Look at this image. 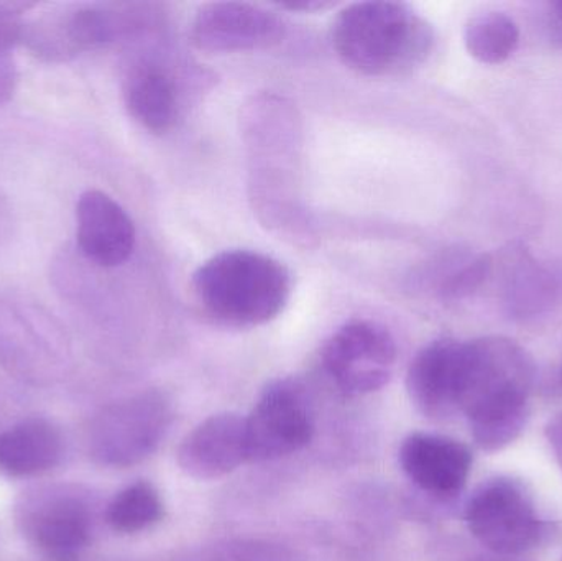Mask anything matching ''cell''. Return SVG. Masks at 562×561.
<instances>
[{"instance_id":"obj_1","label":"cell","mask_w":562,"mask_h":561,"mask_svg":"<svg viewBox=\"0 0 562 561\" xmlns=\"http://www.w3.org/2000/svg\"><path fill=\"white\" fill-rule=\"evenodd\" d=\"M249 168V200L263 226L291 243H307L313 227L303 201V122L276 92L252 96L240 112Z\"/></svg>"},{"instance_id":"obj_2","label":"cell","mask_w":562,"mask_h":561,"mask_svg":"<svg viewBox=\"0 0 562 561\" xmlns=\"http://www.w3.org/2000/svg\"><path fill=\"white\" fill-rule=\"evenodd\" d=\"M535 364L504 336L464 341L458 411L468 415L472 437L485 451L504 450L527 425Z\"/></svg>"},{"instance_id":"obj_3","label":"cell","mask_w":562,"mask_h":561,"mask_svg":"<svg viewBox=\"0 0 562 561\" xmlns=\"http://www.w3.org/2000/svg\"><path fill=\"white\" fill-rule=\"evenodd\" d=\"M344 65L370 78L408 75L435 48L431 23L400 2H357L344 7L330 30Z\"/></svg>"},{"instance_id":"obj_4","label":"cell","mask_w":562,"mask_h":561,"mask_svg":"<svg viewBox=\"0 0 562 561\" xmlns=\"http://www.w3.org/2000/svg\"><path fill=\"white\" fill-rule=\"evenodd\" d=\"M203 312L231 328H256L279 318L293 293L290 270L273 257L231 249L204 260L191 277Z\"/></svg>"},{"instance_id":"obj_5","label":"cell","mask_w":562,"mask_h":561,"mask_svg":"<svg viewBox=\"0 0 562 561\" xmlns=\"http://www.w3.org/2000/svg\"><path fill=\"white\" fill-rule=\"evenodd\" d=\"M148 13L131 5H75L46 12L23 26V45L45 61H68L81 53L132 38L147 29Z\"/></svg>"},{"instance_id":"obj_6","label":"cell","mask_w":562,"mask_h":561,"mask_svg":"<svg viewBox=\"0 0 562 561\" xmlns=\"http://www.w3.org/2000/svg\"><path fill=\"white\" fill-rule=\"evenodd\" d=\"M171 422L173 407L164 392L128 395L95 415L89 427V455L102 467H135L157 451Z\"/></svg>"},{"instance_id":"obj_7","label":"cell","mask_w":562,"mask_h":561,"mask_svg":"<svg viewBox=\"0 0 562 561\" xmlns=\"http://www.w3.org/2000/svg\"><path fill=\"white\" fill-rule=\"evenodd\" d=\"M465 523L472 536L498 556L528 552L548 534L530 494L510 478L479 486L465 506Z\"/></svg>"},{"instance_id":"obj_8","label":"cell","mask_w":562,"mask_h":561,"mask_svg":"<svg viewBox=\"0 0 562 561\" xmlns=\"http://www.w3.org/2000/svg\"><path fill=\"white\" fill-rule=\"evenodd\" d=\"M314 411L306 385L280 378L266 385L246 417L247 461L267 463L303 450L313 440Z\"/></svg>"},{"instance_id":"obj_9","label":"cell","mask_w":562,"mask_h":561,"mask_svg":"<svg viewBox=\"0 0 562 561\" xmlns=\"http://www.w3.org/2000/svg\"><path fill=\"white\" fill-rule=\"evenodd\" d=\"M19 524L46 561H81L91 542L94 510L78 487H43L23 497Z\"/></svg>"},{"instance_id":"obj_10","label":"cell","mask_w":562,"mask_h":561,"mask_svg":"<svg viewBox=\"0 0 562 561\" xmlns=\"http://www.w3.org/2000/svg\"><path fill=\"white\" fill-rule=\"evenodd\" d=\"M324 371L347 395L382 391L393 375L396 343L389 328L372 319L344 323L324 343Z\"/></svg>"},{"instance_id":"obj_11","label":"cell","mask_w":562,"mask_h":561,"mask_svg":"<svg viewBox=\"0 0 562 561\" xmlns=\"http://www.w3.org/2000/svg\"><path fill=\"white\" fill-rule=\"evenodd\" d=\"M286 26L279 13L247 2L204 3L194 13L190 42L207 53L259 52L279 45Z\"/></svg>"},{"instance_id":"obj_12","label":"cell","mask_w":562,"mask_h":561,"mask_svg":"<svg viewBox=\"0 0 562 561\" xmlns=\"http://www.w3.org/2000/svg\"><path fill=\"white\" fill-rule=\"evenodd\" d=\"M122 92L128 114L145 131L168 134L187 109L188 75L165 59L138 58L125 72Z\"/></svg>"},{"instance_id":"obj_13","label":"cell","mask_w":562,"mask_h":561,"mask_svg":"<svg viewBox=\"0 0 562 561\" xmlns=\"http://www.w3.org/2000/svg\"><path fill=\"white\" fill-rule=\"evenodd\" d=\"M178 467L198 481L229 476L247 461L246 417L236 412L214 414L181 440Z\"/></svg>"},{"instance_id":"obj_14","label":"cell","mask_w":562,"mask_h":561,"mask_svg":"<svg viewBox=\"0 0 562 561\" xmlns=\"http://www.w3.org/2000/svg\"><path fill=\"white\" fill-rule=\"evenodd\" d=\"M76 239L86 259L112 269L131 259L137 233L134 221L114 198L89 190L76 204Z\"/></svg>"},{"instance_id":"obj_15","label":"cell","mask_w":562,"mask_h":561,"mask_svg":"<svg viewBox=\"0 0 562 561\" xmlns=\"http://www.w3.org/2000/svg\"><path fill=\"white\" fill-rule=\"evenodd\" d=\"M400 467L415 486L432 496H454L468 483L472 455L465 445L432 434H412L403 440Z\"/></svg>"},{"instance_id":"obj_16","label":"cell","mask_w":562,"mask_h":561,"mask_svg":"<svg viewBox=\"0 0 562 561\" xmlns=\"http://www.w3.org/2000/svg\"><path fill=\"white\" fill-rule=\"evenodd\" d=\"M464 341L442 338L426 345L406 372V391L413 405L429 418L458 411Z\"/></svg>"},{"instance_id":"obj_17","label":"cell","mask_w":562,"mask_h":561,"mask_svg":"<svg viewBox=\"0 0 562 561\" xmlns=\"http://www.w3.org/2000/svg\"><path fill=\"white\" fill-rule=\"evenodd\" d=\"M61 457V434L45 418H29L0 434V471L9 476L46 473Z\"/></svg>"},{"instance_id":"obj_18","label":"cell","mask_w":562,"mask_h":561,"mask_svg":"<svg viewBox=\"0 0 562 561\" xmlns=\"http://www.w3.org/2000/svg\"><path fill=\"white\" fill-rule=\"evenodd\" d=\"M562 300V267L521 256L505 287V306L514 318H537Z\"/></svg>"},{"instance_id":"obj_19","label":"cell","mask_w":562,"mask_h":561,"mask_svg":"<svg viewBox=\"0 0 562 561\" xmlns=\"http://www.w3.org/2000/svg\"><path fill=\"white\" fill-rule=\"evenodd\" d=\"M165 516L160 491L147 481H137L115 494L105 509V520L115 532H144L157 526Z\"/></svg>"},{"instance_id":"obj_20","label":"cell","mask_w":562,"mask_h":561,"mask_svg":"<svg viewBox=\"0 0 562 561\" xmlns=\"http://www.w3.org/2000/svg\"><path fill=\"white\" fill-rule=\"evenodd\" d=\"M520 42V30L504 12H484L472 16L464 30L469 55L485 65H498L510 58Z\"/></svg>"},{"instance_id":"obj_21","label":"cell","mask_w":562,"mask_h":561,"mask_svg":"<svg viewBox=\"0 0 562 561\" xmlns=\"http://www.w3.org/2000/svg\"><path fill=\"white\" fill-rule=\"evenodd\" d=\"M491 267V259L482 254H452L436 263L432 270L435 293L442 300L465 299L485 282Z\"/></svg>"},{"instance_id":"obj_22","label":"cell","mask_w":562,"mask_h":561,"mask_svg":"<svg viewBox=\"0 0 562 561\" xmlns=\"http://www.w3.org/2000/svg\"><path fill=\"white\" fill-rule=\"evenodd\" d=\"M35 3L32 2H0V105L12 99L19 82L13 49L23 40L22 19Z\"/></svg>"},{"instance_id":"obj_23","label":"cell","mask_w":562,"mask_h":561,"mask_svg":"<svg viewBox=\"0 0 562 561\" xmlns=\"http://www.w3.org/2000/svg\"><path fill=\"white\" fill-rule=\"evenodd\" d=\"M280 10H290V12L316 13L336 7L334 2L327 0H291V2L276 3Z\"/></svg>"},{"instance_id":"obj_24","label":"cell","mask_w":562,"mask_h":561,"mask_svg":"<svg viewBox=\"0 0 562 561\" xmlns=\"http://www.w3.org/2000/svg\"><path fill=\"white\" fill-rule=\"evenodd\" d=\"M547 437L548 440H550L554 455H557L558 463H560L562 468V414L554 417L553 420L548 424Z\"/></svg>"},{"instance_id":"obj_25","label":"cell","mask_w":562,"mask_h":561,"mask_svg":"<svg viewBox=\"0 0 562 561\" xmlns=\"http://www.w3.org/2000/svg\"><path fill=\"white\" fill-rule=\"evenodd\" d=\"M551 30H553L557 40L562 42V0L551 5Z\"/></svg>"}]
</instances>
